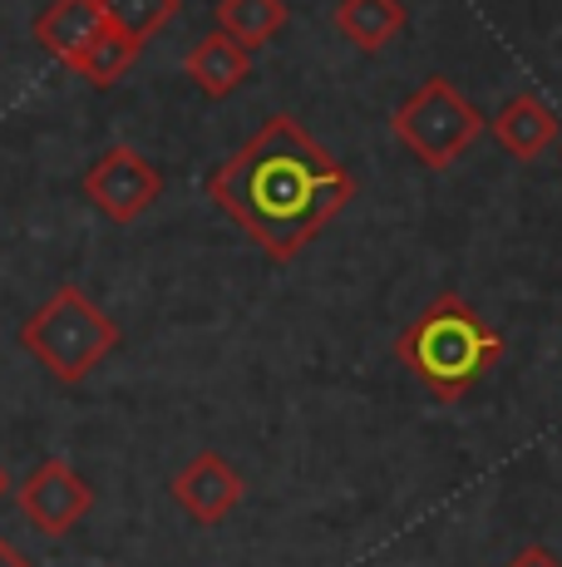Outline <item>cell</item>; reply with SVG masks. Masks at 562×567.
I'll return each instance as SVG.
<instances>
[{
    "label": "cell",
    "mask_w": 562,
    "mask_h": 567,
    "mask_svg": "<svg viewBox=\"0 0 562 567\" xmlns=\"http://www.w3.org/2000/svg\"><path fill=\"white\" fill-rule=\"evenodd\" d=\"M208 198L272 261H291L341 217L355 198V178L306 134L301 118L272 114L208 173Z\"/></svg>",
    "instance_id": "cell-1"
},
{
    "label": "cell",
    "mask_w": 562,
    "mask_h": 567,
    "mask_svg": "<svg viewBox=\"0 0 562 567\" xmlns=\"http://www.w3.org/2000/svg\"><path fill=\"white\" fill-rule=\"evenodd\" d=\"M395 361L439 400H464L493 365L503 361V336L464 297H435L399 331Z\"/></svg>",
    "instance_id": "cell-2"
},
{
    "label": "cell",
    "mask_w": 562,
    "mask_h": 567,
    "mask_svg": "<svg viewBox=\"0 0 562 567\" xmlns=\"http://www.w3.org/2000/svg\"><path fill=\"white\" fill-rule=\"evenodd\" d=\"M118 341H124V331H118L114 316L104 311L90 291L70 287V281L50 291L45 307L30 311L25 326H20V346H25L60 385L90 380L94 370L118 351Z\"/></svg>",
    "instance_id": "cell-3"
},
{
    "label": "cell",
    "mask_w": 562,
    "mask_h": 567,
    "mask_svg": "<svg viewBox=\"0 0 562 567\" xmlns=\"http://www.w3.org/2000/svg\"><path fill=\"white\" fill-rule=\"evenodd\" d=\"M391 128H395L399 144L425 163V168L439 173L479 144V134L489 128V118L464 100V90H454L445 74H429V80L395 109Z\"/></svg>",
    "instance_id": "cell-4"
},
{
    "label": "cell",
    "mask_w": 562,
    "mask_h": 567,
    "mask_svg": "<svg viewBox=\"0 0 562 567\" xmlns=\"http://www.w3.org/2000/svg\"><path fill=\"white\" fill-rule=\"evenodd\" d=\"M164 193V173L154 168L134 144H114L110 154L94 158V168L84 173V198L100 207L110 223H138Z\"/></svg>",
    "instance_id": "cell-5"
},
{
    "label": "cell",
    "mask_w": 562,
    "mask_h": 567,
    "mask_svg": "<svg viewBox=\"0 0 562 567\" xmlns=\"http://www.w3.org/2000/svg\"><path fill=\"white\" fill-rule=\"evenodd\" d=\"M90 508H94L90 478L64 460H45L40 468H30L25 484H20V514L35 523L45 538H64L74 523H84Z\"/></svg>",
    "instance_id": "cell-6"
},
{
    "label": "cell",
    "mask_w": 562,
    "mask_h": 567,
    "mask_svg": "<svg viewBox=\"0 0 562 567\" xmlns=\"http://www.w3.org/2000/svg\"><path fill=\"white\" fill-rule=\"evenodd\" d=\"M168 494H173V504H178L192 523L212 528V523H222L237 504H242L247 484H242V474H237V468L227 464L218 450H202V454H192L178 474H173Z\"/></svg>",
    "instance_id": "cell-7"
},
{
    "label": "cell",
    "mask_w": 562,
    "mask_h": 567,
    "mask_svg": "<svg viewBox=\"0 0 562 567\" xmlns=\"http://www.w3.org/2000/svg\"><path fill=\"white\" fill-rule=\"evenodd\" d=\"M104 30H110V20H104L100 0H50L35 16V40L55 54L60 64H70V70L90 54V45Z\"/></svg>",
    "instance_id": "cell-8"
},
{
    "label": "cell",
    "mask_w": 562,
    "mask_h": 567,
    "mask_svg": "<svg viewBox=\"0 0 562 567\" xmlns=\"http://www.w3.org/2000/svg\"><path fill=\"white\" fill-rule=\"evenodd\" d=\"M489 134L499 138V144H503L513 158L533 163V158H543L548 148H553L558 138H562V124H558L553 109L538 100V94H513V100H508L499 114H493Z\"/></svg>",
    "instance_id": "cell-9"
},
{
    "label": "cell",
    "mask_w": 562,
    "mask_h": 567,
    "mask_svg": "<svg viewBox=\"0 0 562 567\" xmlns=\"http://www.w3.org/2000/svg\"><path fill=\"white\" fill-rule=\"evenodd\" d=\"M183 70H188V80L198 84L208 100H227V94L242 90V80L252 74V50H242L232 35L212 30V35H202L198 45L188 50Z\"/></svg>",
    "instance_id": "cell-10"
},
{
    "label": "cell",
    "mask_w": 562,
    "mask_h": 567,
    "mask_svg": "<svg viewBox=\"0 0 562 567\" xmlns=\"http://www.w3.org/2000/svg\"><path fill=\"white\" fill-rule=\"evenodd\" d=\"M336 30L355 50L381 54L399 30H405V6H399V0H341Z\"/></svg>",
    "instance_id": "cell-11"
},
{
    "label": "cell",
    "mask_w": 562,
    "mask_h": 567,
    "mask_svg": "<svg viewBox=\"0 0 562 567\" xmlns=\"http://www.w3.org/2000/svg\"><path fill=\"white\" fill-rule=\"evenodd\" d=\"M287 25V0H218V30L242 50H262Z\"/></svg>",
    "instance_id": "cell-12"
},
{
    "label": "cell",
    "mask_w": 562,
    "mask_h": 567,
    "mask_svg": "<svg viewBox=\"0 0 562 567\" xmlns=\"http://www.w3.org/2000/svg\"><path fill=\"white\" fill-rule=\"evenodd\" d=\"M100 6H104L110 30L138 40V45H148V40L178 16V0H100Z\"/></svg>",
    "instance_id": "cell-13"
},
{
    "label": "cell",
    "mask_w": 562,
    "mask_h": 567,
    "mask_svg": "<svg viewBox=\"0 0 562 567\" xmlns=\"http://www.w3.org/2000/svg\"><path fill=\"white\" fill-rule=\"evenodd\" d=\"M138 50H144L138 40L118 35V30H104V35L90 45V54H84L80 64H74V74H84V80L100 84V90H110V84H118L128 70H134Z\"/></svg>",
    "instance_id": "cell-14"
},
{
    "label": "cell",
    "mask_w": 562,
    "mask_h": 567,
    "mask_svg": "<svg viewBox=\"0 0 562 567\" xmlns=\"http://www.w3.org/2000/svg\"><path fill=\"white\" fill-rule=\"evenodd\" d=\"M508 567H562V563H558L548 548H538V543H533V548H523V553H518V558L508 563Z\"/></svg>",
    "instance_id": "cell-15"
},
{
    "label": "cell",
    "mask_w": 562,
    "mask_h": 567,
    "mask_svg": "<svg viewBox=\"0 0 562 567\" xmlns=\"http://www.w3.org/2000/svg\"><path fill=\"white\" fill-rule=\"evenodd\" d=\"M0 567H35V563H30L10 538H0Z\"/></svg>",
    "instance_id": "cell-16"
},
{
    "label": "cell",
    "mask_w": 562,
    "mask_h": 567,
    "mask_svg": "<svg viewBox=\"0 0 562 567\" xmlns=\"http://www.w3.org/2000/svg\"><path fill=\"white\" fill-rule=\"evenodd\" d=\"M6 488H10V478H6V468H0V494H6Z\"/></svg>",
    "instance_id": "cell-17"
}]
</instances>
